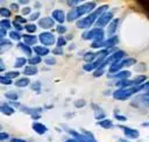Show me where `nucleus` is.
<instances>
[{"instance_id": "e433bc0d", "label": "nucleus", "mask_w": 149, "mask_h": 142, "mask_svg": "<svg viewBox=\"0 0 149 142\" xmlns=\"http://www.w3.org/2000/svg\"><path fill=\"white\" fill-rule=\"evenodd\" d=\"M19 74H20V72L19 71H8V72H6L5 73V77H7L8 79H13V78H17L19 77Z\"/></svg>"}, {"instance_id": "9b49d317", "label": "nucleus", "mask_w": 149, "mask_h": 142, "mask_svg": "<svg viewBox=\"0 0 149 142\" xmlns=\"http://www.w3.org/2000/svg\"><path fill=\"white\" fill-rule=\"evenodd\" d=\"M51 19L54 20V22H58L59 24H62L64 21H65V13L62 10V9H55L51 14Z\"/></svg>"}, {"instance_id": "dca6fc26", "label": "nucleus", "mask_w": 149, "mask_h": 142, "mask_svg": "<svg viewBox=\"0 0 149 142\" xmlns=\"http://www.w3.org/2000/svg\"><path fill=\"white\" fill-rule=\"evenodd\" d=\"M22 38H23V43L28 47L31 48V45L36 44L37 43V36L35 35H30V34H24L22 35Z\"/></svg>"}, {"instance_id": "052dcab7", "label": "nucleus", "mask_w": 149, "mask_h": 142, "mask_svg": "<svg viewBox=\"0 0 149 142\" xmlns=\"http://www.w3.org/2000/svg\"><path fill=\"white\" fill-rule=\"evenodd\" d=\"M64 142H77L76 140H73V139H68V140H65Z\"/></svg>"}, {"instance_id": "680f3d73", "label": "nucleus", "mask_w": 149, "mask_h": 142, "mask_svg": "<svg viewBox=\"0 0 149 142\" xmlns=\"http://www.w3.org/2000/svg\"><path fill=\"white\" fill-rule=\"evenodd\" d=\"M118 142H130V141H128V140H125V139H120Z\"/></svg>"}, {"instance_id": "f3484780", "label": "nucleus", "mask_w": 149, "mask_h": 142, "mask_svg": "<svg viewBox=\"0 0 149 142\" xmlns=\"http://www.w3.org/2000/svg\"><path fill=\"white\" fill-rule=\"evenodd\" d=\"M119 22H120V20H119V19H113V20L108 23L107 33H108L109 37H111V36H113V35L115 34V31H116V29H118V27H119Z\"/></svg>"}, {"instance_id": "58836bf2", "label": "nucleus", "mask_w": 149, "mask_h": 142, "mask_svg": "<svg viewBox=\"0 0 149 142\" xmlns=\"http://www.w3.org/2000/svg\"><path fill=\"white\" fill-rule=\"evenodd\" d=\"M66 30H68V28H66L65 26H63V24H58V26H56V31H57L61 36H62L63 34H65Z\"/></svg>"}, {"instance_id": "f03ea898", "label": "nucleus", "mask_w": 149, "mask_h": 142, "mask_svg": "<svg viewBox=\"0 0 149 142\" xmlns=\"http://www.w3.org/2000/svg\"><path fill=\"white\" fill-rule=\"evenodd\" d=\"M137 92H140V87L139 86H132V87H126V88H118L116 91L113 92V98L119 100V101H123V100H127L128 98H130L132 95H134Z\"/></svg>"}, {"instance_id": "6ab92c4d", "label": "nucleus", "mask_w": 149, "mask_h": 142, "mask_svg": "<svg viewBox=\"0 0 149 142\" xmlns=\"http://www.w3.org/2000/svg\"><path fill=\"white\" fill-rule=\"evenodd\" d=\"M68 132H69V134L73 137V140H76L77 142H88L81 133H78V132H76V130H73V129H69Z\"/></svg>"}, {"instance_id": "8fccbe9b", "label": "nucleus", "mask_w": 149, "mask_h": 142, "mask_svg": "<svg viewBox=\"0 0 149 142\" xmlns=\"http://www.w3.org/2000/svg\"><path fill=\"white\" fill-rule=\"evenodd\" d=\"M52 52H54V54H56V55H63V54H64L63 48H59V47H56V48L52 50Z\"/></svg>"}, {"instance_id": "b1692460", "label": "nucleus", "mask_w": 149, "mask_h": 142, "mask_svg": "<svg viewBox=\"0 0 149 142\" xmlns=\"http://www.w3.org/2000/svg\"><path fill=\"white\" fill-rule=\"evenodd\" d=\"M98 126L101 127V128H104V129H111V128H113L114 125H113L112 120H109V119H102V120L98 121Z\"/></svg>"}, {"instance_id": "37998d69", "label": "nucleus", "mask_w": 149, "mask_h": 142, "mask_svg": "<svg viewBox=\"0 0 149 142\" xmlns=\"http://www.w3.org/2000/svg\"><path fill=\"white\" fill-rule=\"evenodd\" d=\"M31 90L34 91V92H40L41 91V83L40 81H35L34 84H31Z\"/></svg>"}, {"instance_id": "09e8293b", "label": "nucleus", "mask_w": 149, "mask_h": 142, "mask_svg": "<svg viewBox=\"0 0 149 142\" xmlns=\"http://www.w3.org/2000/svg\"><path fill=\"white\" fill-rule=\"evenodd\" d=\"M79 2H80L79 0H71V1H66V5L70 6V7H74V6H77Z\"/></svg>"}, {"instance_id": "aec40b11", "label": "nucleus", "mask_w": 149, "mask_h": 142, "mask_svg": "<svg viewBox=\"0 0 149 142\" xmlns=\"http://www.w3.org/2000/svg\"><path fill=\"white\" fill-rule=\"evenodd\" d=\"M12 47H13L12 41H9V40H2V41H0V55L1 54H5L6 51H8Z\"/></svg>"}, {"instance_id": "a18cd8bd", "label": "nucleus", "mask_w": 149, "mask_h": 142, "mask_svg": "<svg viewBox=\"0 0 149 142\" xmlns=\"http://www.w3.org/2000/svg\"><path fill=\"white\" fill-rule=\"evenodd\" d=\"M44 63L48 64V65H54V64H56V59L54 57H45Z\"/></svg>"}, {"instance_id": "412c9836", "label": "nucleus", "mask_w": 149, "mask_h": 142, "mask_svg": "<svg viewBox=\"0 0 149 142\" xmlns=\"http://www.w3.org/2000/svg\"><path fill=\"white\" fill-rule=\"evenodd\" d=\"M37 72H38V70H37V68H36V66L28 65V66H24V69H23V72H22V73H23L24 76L30 77V76H35Z\"/></svg>"}, {"instance_id": "ddd939ff", "label": "nucleus", "mask_w": 149, "mask_h": 142, "mask_svg": "<svg viewBox=\"0 0 149 142\" xmlns=\"http://www.w3.org/2000/svg\"><path fill=\"white\" fill-rule=\"evenodd\" d=\"M130 71L128 70H121L114 74H108L109 78H114V79H118V80H122V79H128L130 77Z\"/></svg>"}, {"instance_id": "4be33fe9", "label": "nucleus", "mask_w": 149, "mask_h": 142, "mask_svg": "<svg viewBox=\"0 0 149 142\" xmlns=\"http://www.w3.org/2000/svg\"><path fill=\"white\" fill-rule=\"evenodd\" d=\"M116 86H118L119 88H126V87H132V86H134V84H133V80L128 78V79L118 80V81H116Z\"/></svg>"}, {"instance_id": "1a4fd4ad", "label": "nucleus", "mask_w": 149, "mask_h": 142, "mask_svg": "<svg viewBox=\"0 0 149 142\" xmlns=\"http://www.w3.org/2000/svg\"><path fill=\"white\" fill-rule=\"evenodd\" d=\"M119 127L122 128L125 136L128 137V139H137L139 135H140L137 129H134V128H130V127H126V126H119Z\"/></svg>"}, {"instance_id": "393cba45", "label": "nucleus", "mask_w": 149, "mask_h": 142, "mask_svg": "<svg viewBox=\"0 0 149 142\" xmlns=\"http://www.w3.org/2000/svg\"><path fill=\"white\" fill-rule=\"evenodd\" d=\"M17 48H20V49L22 50V52H23V54H26L28 57H31L33 50H31V48H30V47L26 45L23 42H19V43H17Z\"/></svg>"}, {"instance_id": "c756f323", "label": "nucleus", "mask_w": 149, "mask_h": 142, "mask_svg": "<svg viewBox=\"0 0 149 142\" xmlns=\"http://www.w3.org/2000/svg\"><path fill=\"white\" fill-rule=\"evenodd\" d=\"M26 63H27V58H24V57H17V58L15 59L14 66H15L16 69H20V68H23V66L26 65Z\"/></svg>"}, {"instance_id": "13d9d810", "label": "nucleus", "mask_w": 149, "mask_h": 142, "mask_svg": "<svg viewBox=\"0 0 149 142\" xmlns=\"http://www.w3.org/2000/svg\"><path fill=\"white\" fill-rule=\"evenodd\" d=\"M10 7H12V9L16 10V9H19V3H15V2H13V3H10Z\"/></svg>"}, {"instance_id": "6e6d98bb", "label": "nucleus", "mask_w": 149, "mask_h": 142, "mask_svg": "<svg viewBox=\"0 0 149 142\" xmlns=\"http://www.w3.org/2000/svg\"><path fill=\"white\" fill-rule=\"evenodd\" d=\"M5 70H6V65H5L3 61L0 58V72H3Z\"/></svg>"}, {"instance_id": "4d7b16f0", "label": "nucleus", "mask_w": 149, "mask_h": 142, "mask_svg": "<svg viewBox=\"0 0 149 142\" xmlns=\"http://www.w3.org/2000/svg\"><path fill=\"white\" fill-rule=\"evenodd\" d=\"M9 142H27L26 140H23V139H19V137H14V139H12Z\"/></svg>"}, {"instance_id": "a211bd4d", "label": "nucleus", "mask_w": 149, "mask_h": 142, "mask_svg": "<svg viewBox=\"0 0 149 142\" xmlns=\"http://www.w3.org/2000/svg\"><path fill=\"white\" fill-rule=\"evenodd\" d=\"M20 108H21V111L22 112H24V113H27V114H29V115H36V114H41V112H42V108L41 107H34V108H31V107H24V106H20Z\"/></svg>"}, {"instance_id": "ea45409f", "label": "nucleus", "mask_w": 149, "mask_h": 142, "mask_svg": "<svg viewBox=\"0 0 149 142\" xmlns=\"http://www.w3.org/2000/svg\"><path fill=\"white\" fill-rule=\"evenodd\" d=\"M12 83L13 81L10 79H8L7 77L0 74V84H2V85H12Z\"/></svg>"}, {"instance_id": "a878e982", "label": "nucleus", "mask_w": 149, "mask_h": 142, "mask_svg": "<svg viewBox=\"0 0 149 142\" xmlns=\"http://www.w3.org/2000/svg\"><path fill=\"white\" fill-rule=\"evenodd\" d=\"M132 80H133L134 86H140V85H142L143 83H146L147 76H144V74H139V76H136L135 78H133Z\"/></svg>"}, {"instance_id": "20e7f679", "label": "nucleus", "mask_w": 149, "mask_h": 142, "mask_svg": "<svg viewBox=\"0 0 149 142\" xmlns=\"http://www.w3.org/2000/svg\"><path fill=\"white\" fill-rule=\"evenodd\" d=\"M135 63H136V59H135V58H123V59H121V61L114 62V63L109 64V68H108V71L111 72L109 74H114V73L121 71L123 68L134 65Z\"/></svg>"}, {"instance_id": "c85d7f7f", "label": "nucleus", "mask_w": 149, "mask_h": 142, "mask_svg": "<svg viewBox=\"0 0 149 142\" xmlns=\"http://www.w3.org/2000/svg\"><path fill=\"white\" fill-rule=\"evenodd\" d=\"M27 62L29 63V65H33V66H36L37 64H40V63L42 62V58L35 55V56H31V57H29Z\"/></svg>"}, {"instance_id": "864d4df0", "label": "nucleus", "mask_w": 149, "mask_h": 142, "mask_svg": "<svg viewBox=\"0 0 149 142\" xmlns=\"http://www.w3.org/2000/svg\"><path fill=\"white\" fill-rule=\"evenodd\" d=\"M114 116H115V119H116V120H119V121H126V120H127V118H126L125 115H120V114H115Z\"/></svg>"}, {"instance_id": "5fc2aeb1", "label": "nucleus", "mask_w": 149, "mask_h": 142, "mask_svg": "<svg viewBox=\"0 0 149 142\" xmlns=\"http://www.w3.org/2000/svg\"><path fill=\"white\" fill-rule=\"evenodd\" d=\"M7 36V31L3 30V29H0V41L5 40V37Z\"/></svg>"}, {"instance_id": "e2e57ef3", "label": "nucleus", "mask_w": 149, "mask_h": 142, "mask_svg": "<svg viewBox=\"0 0 149 142\" xmlns=\"http://www.w3.org/2000/svg\"><path fill=\"white\" fill-rule=\"evenodd\" d=\"M0 129H1V126H0Z\"/></svg>"}, {"instance_id": "5701e85b", "label": "nucleus", "mask_w": 149, "mask_h": 142, "mask_svg": "<svg viewBox=\"0 0 149 142\" xmlns=\"http://www.w3.org/2000/svg\"><path fill=\"white\" fill-rule=\"evenodd\" d=\"M28 85H30V79H29L28 77L19 78V79L15 81V86H16V87H27Z\"/></svg>"}, {"instance_id": "2eb2a0df", "label": "nucleus", "mask_w": 149, "mask_h": 142, "mask_svg": "<svg viewBox=\"0 0 149 142\" xmlns=\"http://www.w3.org/2000/svg\"><path fill=\"white\" fill-rule=\"evenodd\" d=\"M31 50H33V51L36 54V56H38V57L48 56V54L50 52L49 48H47V47H43V45H35V47H34Z\"/></svg>"}, {"instance_id": "603ef678", "label": "nucleus", "mask_w": 149, "mask_h": 142, "mask_svg": "<svg viewBox=\"0 0 149 142\" xmlns=\"http://www.w3.org/2000/svg\"><path fill=\"white\" fill-rule=\"evenodd\" d=\"M8 137H9L8 133H5V132H0V141H3V140H6V139H8Z\"/></svg>"}, {"instance_id": "4c0bfd02", "label": "nucleus", "mask_w": 149, "mask_h": 142, "mask_svg": "<svg viewBox=\"0 0 149 142\" xmlns=\"http://www.w3.org/2000/svg\"><path fill=\"white\" fill-rule=\"evenodd\" d=\"M56 43H57V47L63 48V47L66 44V38H65L64 36H58V38H57Z\"/></svg>"}, {"instance_id": "4468645a", "label": "nucleus", "mask_w": 149, "mask_h": 142, "mask_svg": "<svg viewBox=\"0 0 149 142\" xmlns=\"http://www.w3.org/2000/svg\"><path fill=\"white\" fill-rule=\"evenodd\" d=\"M33 130L35 132V133H37L38 135H43V134H45L47 132H48V128H47V126L45 125H43V123H41V122H37V121H35V122H33Z\"/></svg>"}, {"instance_id": "f704fd0d", "label": "nucleus", "mask_w": 149, "mask_h": 142, "mask_svg": "<svg viewBox=\"0 0 149 142\" xmlns=\"http://www.w3.org/2000/svg\"><path fill=\"white\" fill-rule=\"evenodd\" d=\"M9 37L12 40H14V41L20 42V40L22 38V34L19 33V31H16V30H12V31H9Z\"/></svg>"}, {"instance_id": "bb28decb", "label": "nucleus", "mask_w": 149, "mask_h": 142, "mask_svg": "<svg viewBox=\"0 0 149 142\" xmlns=\"http://www.w3.org/2000/svg\"><path fill=\"white\" fill-rule=\"evenodd\" d=\"M99 68V64L98 63H95V62H91V63H86V64H84L83 65V69L85 70V71H94L95 69H98Z\"/></svg>"}, {"instance_id": "f257e3e1", "label": "nucleus", "mask_w": 149, "mask_h": 142, "mask_svg": "<svg viewBox=\"0 0 149 142\" xmlns=\"http://www.w3.org/2000/svg\"><path fill=\"white\" fill-rule=\"evenodd\" d=\"M108 7H109L108 5H102V6L95 7V9L93 12H91L90 14H87V16L78 19L76 22V26L79 29H88L90 27L93 26V23H95V21L98 20L99 16H101L105 12H107Z\"/></svg>"}, {"instance_id": "c9c22d12", "label": "nucleus", "mask_w": 149, "mask_h": 142, "mask_svg": "<svg viewBox=\"0 0 149 142\" xmlns=\"http://www.w3.org/2000/svg\"><path fill=\"white\" fill-rule=\"evenodd\" d=\"M5 98L8 99L9 101H16L19 95H17V93H14V92H7V93H5Z\"/></svg>"}, {"instance_id": "2f4dec72", "label": "nucleus", "mask_w": 149, "mask_h": 142, "mask_svg": "<svg viewBox=\"0 0 149 142\" xmlns=\"http://www.w3.org/2000/svg\"><path fill=\"white\" fill-rule=\"evenodd\" d=\"M81 134L85 136V139L88 141V142H98L97 140H95V137H94V135L91 133V132H88V130H85V129H83L81 130Z\"/></svg>"}, {"instance_id": "49530a36", "label": "nucleus", "mask_w": 149, "mask_h": 142, "mask_svg": "<svg viewBox=\"0 0 149 142\" xmlns=\"http://www.w3.org/2000/svg\"><path fill=\"white\" fill-rule=\"evenodd\" d=\"M38 16H40V12H35V13L30 14L29 20H30V21H35V20H37V19H38Z\"/></svg>"}, {"instance_id": "423d86ee", "label": "nucleus", "mask_w": 149, "mask_h": 142, "mask_svg": "<svg viewBox=\"0 0 149 142\" xmlns=\"http://www.w3.org/2000/svg\"><path fill=\"white\" fill-rule=\"evenodd\" d=\"M118 43H119V37L116 35H113V36H111L107 40H102V41H98V42H92L91 48H93V49H99V48L112 49Z\"/></svg>"}, {"instance_id": "cd10ccee", "label": "nucleus", "mask_w": 149, "mask_h": 142, "mask_svg": "<svg viewBox=\"0 0 149 142\" xmlns=\"http://www.w3.org/2000/svg\"><path fill=\"white\" fill-rule=\"evenodd\" d=\"M95 58H97V52H92V51H90V52H86V54L84 55V61L87 62V63L94 62Z\"/></svg>"}, {"instance_id": "72a5a7b5", "label": "nucleus", "mask_w": 149, "mask_h": 142, "mask_svg": "<svg viewBox=\"0 0 149 142\" xmlns=\"http://www.w3.org/2000/svg\"><path fill=\"white\" fill-rule=\"evenodd\" d=\"M12 15V12L9 8L7 7H0V16H2L3 19H8Z\"/></svg>"}, {"instance_id": "3c124183", "label": "nucleus", "mask_w": 149, "mask_h": 142, "mask_svg": "<svg viewBox=\"0 0 149 142\" xmlns=\"http://www.w3.org/2000/svg\"><path fill=\"white\" fill-rule=\"evenodd\" d=\"M21 12H22V14H23V15H30L31 9H30V7H23Z\"/></svg>"}, {"instance_id": "7ed1b4c3", "label": "nucleus", "mask_w": 149, "mask_h": 142, "mask_svg": "<svg viewBox=\"0 0 149 142\" xmlns=\"http://www.w3.org/2000/svg\"><path fill=\"white\" fill-rule=\"evenodd\" d=\"M95 7H97V6H95V2L88 1V2H84V3H81V5H79V6L74 7V8H72L76 20L83 17V16L86 15V14H90L91 12H93V10L95 9Z\"/></svg>"}, {"instance_id": "9d476101", "label": "nucleus", "mask_w": 149, "mask_h": 142, "mask_svg": "<svg viewBox=\"0 0 149 142\" xmlns=\"http://www.w3.org/2000/svg\"><path fill=\"white\" fill-rule=\"evenodd\" d=\"M54 26H55V22H54V20H52L51 17H49V16L42 17V19L38 20V27L45 29V31H47V29H50V28H52Z\"/></svg>"}, {"instance_id": "39448f33", "label": "nucleus", "mask_w": 149, "mask_h": 142, "mask_svg": "<svg viewBox=\"0 0 149 142\" xmlns=\"http://www.w3.org/2000/svg\"><path fill=\"white\" fill-rule=\"evenodd\" d=\"M105 30L101 29V28H93L86 33H84L81 35V38L83 40H91L92 42H98V41H102L105 40Z\"/></svg>"}, {"instance_id": "c03bdc74", "label": "nucleus", "mask_w": 149, "mask_h": 142, "mask_svg": "<svg viewBox=\"0 0 149 142\" xmlns=\"http://www.w3.org/2000/svg\"><path fill=\"white\" fill-rule=\"evenodd\" d=\"M85 105H86V101L83 100V99H79V100L74 101V107H77V108H81V107H84Z\"/></svg>"}, {"instance_id": "a19ab883", "label": "nucleus", "mask_w": 149, "mask_h": 142, "mask_svg": "<svg viewBox=\"0 0 149 142\" xmlns=\"http://www.w3.org/2000/svg\"><path fill=\"white\" fill-rule=\"evenodd\" d=\"M10 23H12V26L15 28V30H16V31H19V33H20V31L23 29V26H22V24H20V23H17L15 20L10 21Z\"/></svg>"}, {"instance_id": "f8f14e48", "label": "nucleus", "mask_w": 149, "mask_h": 142, "mask_svg": "<svg viewBox=\"0 0 149 142\" xmlns=\"http://www.w3.org/2000/svg\"><path fill=\"white\" fill-rule=\"evenodd\" d=\"M0 113L9 116L15 113V108H13L8 102H0Z\"/></svg>"}, {"instance_id": "7c9ffc66", "label": "nucleus", "mask_w": 149, "mask_h": 142, "mask_svg": "<svg viewBox=\"0 0 149 142\" xmlns=\"http://www.w3.org/2000/svg\"><path fill=\"white\" fill-rule=\"evenodd\" d=\"M12 27V23H10V20L9 19H2L0 20V29H3L7 31V29H9Z\"/></svg>"}, {"instance_id": "de8ad7c7", "label": "nucleus", "mask_w": 149, "mask_h": 142, "mask_svg": "<svg viewBox=\"0 0 149 142\" xmlns=\"http://www.w3.org/2000/svg\"><path fill=\"white\" fill-rule=\"evenodd\" d=\"M14 20H15L17 23H20V24H22V23H26V22H27V20H26L24 17L19 16V15H17V16H15V19H14Z\"/></svg>"}, {"instance_id": "6e6552de", "label": "nucleus", "mask_w": 149, "mask_h": 142, "mask_svg": "<svg viewBox=\"0 0 149 142\" xmlns=\"http://www.w3.org/2000/svg\"><path fill=\"white\" fill-rule=\"evenodd\" d=\"M112 20H113V13L112 12H105L101 16L98 17V20L95 21V26H97V28L104 29V27L107 26Z\"/></svg>"}, {"instance_id": "473e14b6", "label": "nucleus", "mask_w": 149, "mask_h": 142, "mask_svg": "<svg viewBox=\"0 0 149 142\" xmlns=\"http://www.w3.org/2000/svg\"><path fill=\"white\" fill-rule=\"evenodd\" d=\"M23 28L26 29V31L28 34H34L36 31V29H37V24H35V23H27Z\"/></svg>"}, {"instance_id": "0eeeda50", "label": "nucleus", "mask_w": 149, "mask_h": 142, "mask_svg": "<svg viewBox=\"0 0 149 142\" xmlns=\"http://www.w3.org/2000/svg\"><path fill=\"white\" fill-rule=\"evenodd\" d=\"M37 40L43 44V47H47V48L50 45H54L56 43V36L50 31H42L38 35Z\"/></svg>"}, {"instance_id": "bf43d9fd", "label": "nucleus", "mask_w": 149, "mask_h": 142, "mask_svg": "<svg viewBox=\"0 0 149 142\" xmlns=\"http://www.w3.org/2000/svg\"><path fill=\"white\" fill-rule=\"evenodd\" d=\"M17 3H21V5H28V1H26V0H21V1H19Z\"/></svg>"}, {"instance_id": "79ce46f5", "label": "nucleus", "mask_w": 149, "mask_h": 142, "mask_svg": "<svg viewBox=\"0 0 149 142\" xmlns=\"http://www.w3.org/2000/svg\"><path fill=\"white\" fill-rule=\"evenodd\" d=\"M105 73V69H102V68H98V69H95L94 71H93V76L94 77H100V76H102Z\"/></svg>"}]
</instances>
